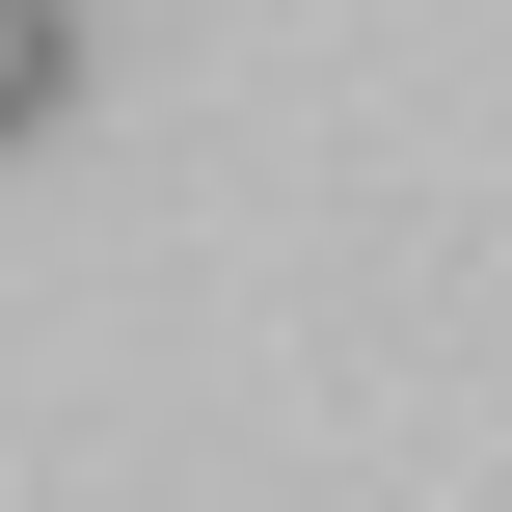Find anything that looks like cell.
Masks as SVG:
<instances>
[{
  "instance_id": "6da1fadb",
  "label": "cell",
  "mask_w": 512,
  "mask_h": 512,
  "mask_svg": "<svg viewBox=\"0 0 512 512\" xmlns=\"http://www.w3.org/2000/svg\"><path fill=\"white\" fill-rule=\"evenodd\" d=\"M54 81H81V27H54V0H0V135H27Z\"/></svg>"
}]
</instances>
